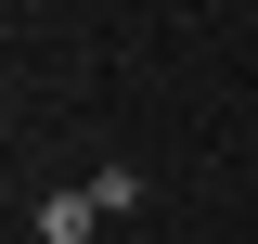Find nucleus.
<instances>
[{"mask_svg": "<svg viewBox=\"0 0 258 244\" xmlns=\"http://www.w3.org/2000/svg\"><path fill=\"white\" fill-rule=\"evenodd\" d=\"M103 231V206H91V180H78V193H52V206H39V244H91Z\"/></svg>", "mask_w": 258, "mask_h": 244, "instance_id": "nucleus-1", "label": "nucleus"}]
</instances>
